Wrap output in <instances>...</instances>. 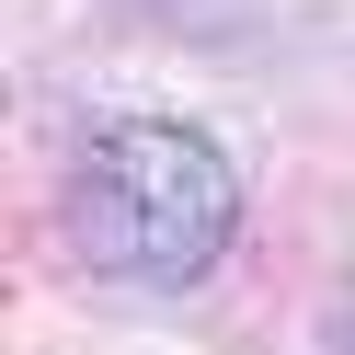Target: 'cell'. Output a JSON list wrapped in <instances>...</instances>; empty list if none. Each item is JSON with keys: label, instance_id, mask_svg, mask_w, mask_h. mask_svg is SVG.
I'll use <instances>...</instances> for the list:
<instances>
[{"label": "cell", "instance_id": "6da1fadb", "mask_svg": "<svg viewBox=\"0 0 355 355\" xmlns=\"http://www.w3.org/2000/svg\"><path fill=\"white\" fill-rule=\"evenodd\" d=\"M58 230L103 286H195L241 230V172L184 115H115L69 149Z\"/></svg>", "mask_w": 355, "mask_h": 355}]
</instances>
